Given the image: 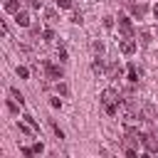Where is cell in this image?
<instances>
[{
	"mask_svg": "<svg viewBox=\"0 0 158 158\" xmlns=\"http://www.w3.org/2000/svg\"><path fill=\"white\" fill-rule=\"evenodd\" d=\"M42 67H44V74H47V79H62V77H64V72H62V67H59V64L44 62Z\"/></svg>",
	"mask_w": 158,
	"mask_h": 158,
	"instance_id": "obj_2",
	"label": "cell"
},
{
	"mask_svg": "<svg viewBox=\"0 0 158 158\" xmlns=\"http://www.w3.org/2000/svg\"><path fill=\"white\" fill-rule=\"evenodd\" d=\"M54 133H57V138H64V131H62L59 126H54Z\"/></svg>",
	"mask_w": 158,
	"mask_h": 158,
	"instance_id": "obj_29",
	"label": "cell"
},
{
	"mask_svg": "<svg viewBox=\"0 0 158 158\" xmlns=\"http://www.w3.org/2000/svg\"><path fill=\"white\" fill-rule=\"evenodd\" d=\"M99 101L104 104V111H106L109 116H116L118 104H121V91H118V89H104L101 96H99Z\"/></svg>",
	"mask_w": 158,
	"mask_h": 158,
	"instance_id": "obj_1",
	"label": "cell"
},
{
	"mask_svg": "<svg viewBox=\"0 0 158 158\" xmlns=\"http://www.w3.org/2000/svg\"><path fill=\"white\" fill-rule=\"evenodd\" d=\"M20 153H22L25 158H30V156H32L35 151H32V146H22V148H20Z\"/></svg>",
	"mask_w": 158,
	"mask_h": 158,
	"instance_id": "obj_18",
	"label": "cell"
},
{
	"mask_svg": "<svg viewBox=\"0 0 158 158\" xmlns=\"http://www.w3.org/2000/svg\"><path fill=\"white\" fill-rule=\"evenodd\" d=\"M32 151L40 156V153H44V146H42V143H35V146H32Z\"/></svg>",
	"mask_w": 158,
	"mask_h": 158,
	"instance_id": "obj_26",
	"label": "cell"
},
{
	"mask_svg": "<svg viewBox=\"0 0 158 158\" xmlns=\"http://www.w3.org/2000/svg\"><path fill=\"white\" fill-rule=\"evenodd\" d=\"M44 17H47L49 22H57V12H54V10H44Z\"/></svg>",
	"mask_w": 158,
	"mask_h": 158,
	"instance_id": "obj_15",
	"label": "cell"
},
{
	"mask_svg": "<svg viewBox=\"0 0 158 158\" xmlns=\"http://www.w3.org/2000/svg\"><path fill=\"white\" fill-rule=\"evenodd\" d=\"M106 74H109V77H111V79H116V77H118V74H121V67H118V64H111V67H109V69H106Z\"/></svg>",
	"mask_w": 158,
	"mask_h": 158,
	"instance_id": "obj_11",
	"label": "cell"
},
{
	"mask_svg": "<svg viewBox=\"0 0 158 158\" xmlns=\"http://www.w3.org/2000/svg\"><path fill=\"white\" fill-rule=\"evenodd\" d=\"M121 52H123V54H133V52H136V42H133L131 37H126V40L121 42Z\"/></svg>",
	"mask_w": 158,
	"mask_h": 158,
	"instance_id": "obj_6",
	"label": "cell"
},
{
	"mask_svg": "<svg viewBox=\"0 0 158 158\" xmlns=\"http://www.w3.org/2000/svg\"><path fill=\"white\" fill-rule=\"evenodd\" d=\"M22 118H25V121H27V123H30V126H32V128H35V131H40V123H37V121H35V118H32V116H30V114H25V116H22Z\"/></svg>",
	"mask_w": 158,
	"mask_h": 158,
	"instance_id": "obj_14",
	"label": "cell"
},
{
	"mask_svg": "<svg viewBox=\"0 0 158 158\" xmlns=\"http://www.w3.org/2000/svg\"><path fill=\"white\" fill-rule=\"evenodd\" d=\"M138 77H141V72L136 69V64H128V81H131V84H136V81H138Z\"/></svg>",
	"mask_w": 158,
	"mask_h": 158,
	"instance_id": "obj_9",
	"label": "cell"
},
{
	"mask_svg": "<svg viewBox=\"0 0 158 158\" xmlns=\"http://www.w3.org/2000/svg\"><path fill=\"white\" fill-rule=\"evenodd\" d=\"M15 22H17L20 27H30V15H27L25 10H20V12L15 15Z\"/></svg>",
	"mask_w": 158,
	"mask_h": 158,
	"instance_id": "obj_7",
	"label": "cell"
},
{
	"mask_svg": "<svg viewBox=\"0 0 158 158\" xmlns=\"http://www.w3.org/2000/svg\"><path fill=\"white\" fill-rule=\"evenodd\" d=\"M91 69H94V74H104V62H101V59H96V62L91 64Z\"/></svg>",
	"mask_w": 158,
	"mask_h": 158,
	"instance_id": "obj_12",
	"label": "cell"
},
{
	"mask_svg": "<svg viewBox=\"0 0 158 158\" xmlns=\"http://www.w3.org/2000/svg\"><path fill=\"white\" fill-rule=\"evenodd\" d=\"M72 22H74V25H81V22H84V20H81V12H74V15H72Z\"/></svg>",
	"mask_w": 158,
	"mask_h": 158,
	"instance_id": "obj_24",
	"label": "cell"
},
{
	"mask_svg": "<svg viewBox=\"0 0 158 158\" xmlns=\"http://www.w3.org/2000/svg\"><path fill=\"white\" fill-rule=\"evenodd\" d=\"M141 42H143V44H148V42H151V32H148V30H143V32H141Z\"/></svg>",
	"mask_w": 158,
	"mask_h": 158,
	"instance_id": "obj_20",
	"label": "cell"
},
{
	"mask_svg": "<svg viewBox=\"0 0 158 158\" xmlns=\"http://www.w3.org/2000/svg\"><path fill=\"white\" fill-rule=\"evenodd\" d=\"M30 2H32V7H37V10H40V5H42V0H30Z\"/></svg>",
	"mask_w": 158,
	"mask_h": 158,
	"instance_id": "obj_30",
	"label": "cell"
},
{
	"mask_svg": "<svg viewBox=\"0 0 158 158\" xmlns=\"http://www.w3.org/2000/svg\"><path fill=\"white\" fill-rule=\"evenodd\" d=\"M133 15L136 17H143L146 15V5H133Z\"/></svg>",
	"mask_w": 158,
	"mask_h": 158,
	"instance_id": "obj_13",
	"label": "cell"
},
{
	"mask_svg": "<svg viewBox=\"0 0 158 158\" xmlns=\"http://www.w3.org/2000/svg\"><path fill=\"white\" fill-rule=\"evenodd\" d=\"M104 27L111 30V27H114V17H104Z\"/></svg>",
	"mask_w": 158,
	"mask_h": 158,
	"instance_id": "obj_25",
	"label": "cell"
},
{
	"mask_svg": "<svg viewBox=\"0 0 158 158\" xmlns=\"http://www.w3.org/2000/svg\"><path fill=\"white\" fill-rule=\"evenodd\" d=\"M42 37H44V42H52V40H54V32H52V30H44Z\"/></svg>",
	"mask_w": 158,
	"mask_h": 158,
	"instance_id": "obj_19",
	"label": "cell"
},
{
	"mask_svg": "<svg viewBox=\"0 0 158 158\" xmlns=\"http://www.w3.org/2000/svg\"><path fill=\"white\" fill-rule=\"evenodd\" d=\"M10 96H12V99H15V101H17V104H20V106H25V96H22V94H20V91H17V89H15V86H12V89H10Z\"/></svg>",
	"mask_w": 158,
	"mask_h": 158,
	"instance_id": "obj_10",
	"label": "cell"
},
{
	"mask_svg": "<svg viewBox=\"0 0 158 158\" xmlns=\"http://www.w3.org/2000/svg\"><path fill=\"white\" fill-rule=\"evenodd\" d=\"M57 91H59L62 96H64V94H69V89H67V84H62L59 79H57Z\"/></svg>",
	"mask_w": 158,
	"mask_h": 158,
	"instance_id": "obj_17",
	"label": "cell"
},
{
	"mask_svg": "<svg viewBox=\"0 0 158 158\" xmlns=\"http://www.w3.org/2000/svg\"><path fill=\"white\" fill-rule=\"evenodd\" d=\"M118 30H121L123 37H133V25H131L128 17H118Z\"/></svg>",
	"mask_w": 158,
	"mask_h": 158,
	"instance_id": "obj_4",
	"label": "cell"
},
{
	"mask_svg": "<svg viewBox=\"0 0 158 158\" xmlns=\"http://www.w3.org/2000/svg\"><path fill=\"white\" fill-rule=\"evenodd\" d=\"M5 12L17 15V12H20V0H5Z\"/></svg>",
	"mask_w": 158,
	"mask_h": 158,
	"instance_id": "obj_8",
	"label": "cell"
},
{
	"mask_svg": "<svg viewBox=\"0 0 158 158\" xmlns=\"http://www.w3.org/2000/svg\"><path fill=\"white\" fill-rule=\"evenodd\" d=\"M141 118H143V121H153V118H156V106H153V104H146V106L141 109Z\"/></svg>",
	"mask_w": 158,
	"mask_h": 158,
	"instance_id": "obj_5",
	"label": "cell"
},
{
	"mask_svg": "<svg viewBox=\"0 0 158 158\" xmlns=\"http://www.w3.org/2000/svg\"><path fill=\"white\" fill-rule=\"evenodd\" d=\"M57 5H59L62 10H69V7H72V0H57Z\"/></svg>",
	"mask_w": 158,
	"mask_h": 158,
	"instance_id": "obj_23",
	"label": "cell"
},
{
	"mask_svg": "<svg viewBox=\"0 0 158 158\" xmlns=\"http://www.w3.org/2000/svg\"><path fill=\"white\" fill-rule=\"evenodd\" d=\"M143 148L148 153H158V136L156 133H146L143 136Z\"/></svg>",
	"mask_w": 158,
	"mask_h": 158,
	"instance_id": "obj_3",
	"label": "cell"
},
{
	"mask_svg": "<svg viewBox=\"0 0 158 158\" xmlns=\"http://www.w3.org/2000/svg\"><path fill=\"white\" fill-rule=\"evenodd\" d=\"M59 62H67V49H59Z\"/></svg>",
	"mask_w": 158,
	"mask_h": 158,
	"instance_id": "obj_27",
	"label": "cell"
},
{
	"mask_svg": "<svg viewBox=\"0 0 158 158\" xmlns=\"http://www.w3.org/2000/svg\"><path fill=\"white\" fill-rule=\"evenodd\" d=\"M153 15H156V20H158V5H156V7H153Z\"/></svg>",
	"mask_w": 158,
	"mask_h": 158,
	"instance_id": "obj_31",
	"label": "cell"
},
{
	"mask_svg": "<svg viewBox=\"0 0 158 158\" xmlns=\"http://www.w3.org/2000/svg\"><path fill=\"white\" fill-rule=\"evenodd\" d=\"M49 104H52V106H54V109H62V101H59V99H52V101H49Z\"/></svg>",
	"mask_w": 158,
	"mask_h": 158,
	"instance_id": "obj_28",
	"label": "cell"
},
{
	"mask_svg": "<svg viewBox=\"0 0 158 158\" xmlns=\"http://www.w3.org/2000/svg\"><path fill=\"white\" fill-rule=\"evenodd\" d=\"M91 47H94V52H96V54H99V57H101V54H104V44H101V42H94V44H91Z\"/></svg>",
	"mask_w": 158,
	"mask_h": 158,
	"instance_id": "obj_21",
	"label": "cell"
},
{
	"mask_svg": "<svg viewBox=\"0 0 158 158\" xmlns=\"http://www.w3.org/2000/svg\"><path fill=\"white\" fill-rule=\"evenodd\" d=\"M7 111L17 114V101H15V99H10V101H7Z\"/></svg>",
	"mask_w": 158,
	"mask_h": 158,
	"instance_id": "obj_22",
	"label": "cell"
},
{
	"mask_svg": "<svg viewBox=\"0 0 158 158\" xmlns=\"http://www.w3.org/2000/svg\"><path fill=\"white\" fill-rule=\"evenodd\" d=\"M17 77H20V79H27V77H30L27 67H17Z\"/></svg>",
	"mask_w": 158,
	"mask_h": 158,
	"instance_id": "obj_16",
	"label": "cell"
}]
</instances>
